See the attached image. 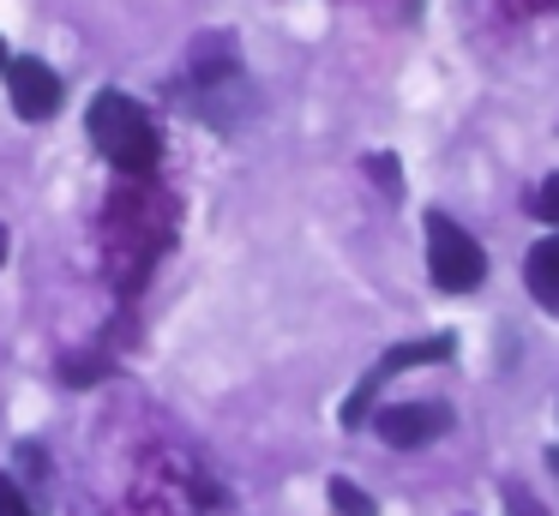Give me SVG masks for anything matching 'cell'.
<instances>
[{
    "label": "cell",
    "instance_id": "1",
    "mask_svg": "<svg viewBox=\"0 0 559 516\" xmlns=\"http://www.w3.org/2000/svg\"><path fill=\"white\" fill-rule=\"evenodd\" d=\"M85 132L121 175H151L157 156H163L157 120H151L127 91H103L97 103H91V115H85Z\"/></svg>",
    "mask_w": 559,
    "mask_h": 516
},
{
    "label": "cell",
    "instance_id": "2",
    "mask_svg": "<svg viewBox=\"0 0 559 516\" xmlns=\"http://www.w3.org/2000/svg\"><path fill=\"white\" fill-rule=\"evenodd\" d=\"M427 271H433V288L445 295H469L487 276V252L469 228H457L445 211H427Z\"/></svg>",
    "mask_w": 559,
    "mask_h": 516
},
{
    "label": "cell",
    "instance_id": "3",
    "mask_svg": "<svg viewBox=\"0 0 559 516\" xmlns=\"http://www.w3.org/2000/svg\"><path fill=\"white\" fill-rule=\"evenodd\" d=\"M457 355V336H427V343H397L379 355V367L367 372L361 384L349 391V403H343V427H361L367 415H373V396L385 391L397 372H415V367H433V360H451Z\"/></svg>",
    "mask_w": 559,
    "mask_h": 516
},
{
    "label": "cell",
    "instance_id": "4",
    "mask_svg": "<svg viewBox=\"0 0 559 516\" xmlns=\"http://www.w3.org/2000/svg\"><path fill=\"white\" fill-rule=\"evenodd\" d=\"M7 96H13L19 120H49L61 108V72L37 55H19L7 60Z\"/></svg>",
    "mask_w": 559,
    "mask_h": 516
},
{
    "label": "cell",
    "instance_id": "5",
    "mask_svg": "<svg viewBox=\"0 0 559 516\" xmlns=\"http://www.w3.org/2000/svg\"><path fill=\"white\" fill-rule=\"evenodd\" d=\"M373 427L391 451H421V444H433L451 427V408L445 403H391V408H379Z\"/></svg>",
    "mask_w": 559,
    "mask_h": 516
},
{
    "label": "cell",
    "instance_id": "6",
    "mask_svg": "<svg viewBox=\"0 0 559 516\" xmlns=\"http://www.w3.org/2000/svg\"><path fill=\"white\" fill-rule=\"evenodd\" d=\"M523 283H530V295L542 300L547 312H559V235L535 240L530 259H523Z\"/></svg>",
    "mask_w": 559,
    "mask_h": 516
},
{
    "label": "cell",
    "instance_id": "7",
    "mask_svg": "<svg viewBox=\"0 0 559 516\" xmlns=\"http://www.w3.org/2000/svg\"><path fill=\"white\" fill-rule=\"evenodd\" d=\"M325 492H331V511H337V516H379V504H373V499H367V492H361V487H355V480H343V475H337V480H331V487H325Z\"/></svg>",
    "mask_w": 559,
    "mask_h": 516
},
{
    "label": "cell",
    "instance_id": "8",
    "mask_svg": "<svg viewBox=\"0 0 559 516\" xmlns=\"http://www.w3.org/2000/svg\"><path fill=\"white\" fill-rule=\"evenodd\" d=\"M535 216H542V223H559V175L542 180V192H535Z\"/></svg>",
    "mask_w": 559,
    "mask_h": 516
},
{
    "label": "cell",
    "instance_id": "9",
    "mask_svg": "<svg viewBox=\"0 0 559 516\" xmlns=\"http://www.w3.org/2000/svg\"><path fill=\"white\" fill-rule=\"evenodd\" d=\"M0 516H37V511H31V499L7 475H0Z\"/></svg>",
    "mask_w": 559,
    "mask_h": 516
},
{
    "label": "cell",
    "instance_id": "10",
    "mask_svg": "<svg viewBox=\"0 0 559 516\" xmlns=\"http://www.w3.org/2000/svg\"><path fill=\"white\" fill-rule=\"evenodd\" d=\"M506 511H511V516H542V504H535L523 487H506Z\"/></svg>",
    "mask_w": 559,
    "mask_h": 516
},
{
    "label": "cell",
    "instance_id": "11",
    "mask_svg": "<svg viewBox=\"0 0 559 516\" xmlns=\"http://www.w3.org/2000/svg\"><path fill=\"white\" fill-rule=\"evenodd\" d=\"M367 168H373V180H379L385 192H397V156H373Z\"/></svg>",
    "mask_w": 559,
    "mask_h": 516
},
{
    "label": "cell",
    "instance_id": "12",
    "mask_svg": "<svg viewBox=\"0 0 559 516\" xmlns=\"http://www.w3.org/2000/svg\"><path fill=\"white\" fill-rule=\"evenodd\" d=\"M0 264H7V228H0Z\"/></svg>",
    "mask_w": 559,
    "mask_h": 516
},
{
    "label": "cell",
    "instance_id": "13",
    "mask_svg": "<svg viewBox=\"0 0 559 516\" xmlns=\"http://www.w3.org/2000/svg\"><path fill=\"white\" fill-rule=\"evenodd\" d=\"M7 60H13V55H7V43H0V67H7Z\"/></svg>",
    "mask_w": 559,
    "mask_h": 516
}]
</instances>
